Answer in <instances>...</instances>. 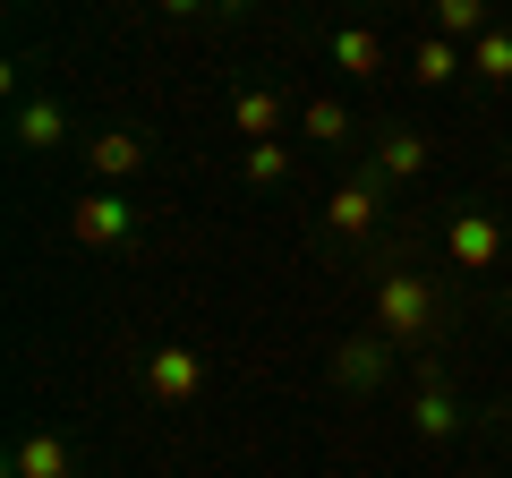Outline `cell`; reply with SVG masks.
I'll return each instance as SVG.
<instances>
[{
    "label": "cell",
    "mask_w": 512,
    "mask_h": 478,
    "mask_svg": "<svg viewBox=\"0 0 512 478\" xmlns=\"http://www.w3.org/2000/svg\"><path fill=\"white\" fill-rule=\"evenodd\" d=\"M325 222H333L342 239L376 231V188H333V197H325Z\"/></svg>",
    "instance_id": "5b68a950"
},
{
    "label": "cell",
    "mask_w": 512,
    "mask_h": 478,
    "mask_svg": "<svg viewBox=\"0 0 512 478\" xmlns=\"http://www.w3.org/2000/svg\"><path fill=\"white\" fill-rule=\"evenodd\" d=\"M137 163H146V137H128V129L94 137V171H103V180H128Z\"/></svg>",
    "instance_id": "9c48e42d"
},
{
    "label": "cell",
    "mask_w": 512,
    "mask_h": 478,
    "mask_svg": "<svg viewBox=\"0 0 512 478\" xmlns=\"http://www.w3.org/2000/svg\"><path fill=\"white\" fill-rule=\"evenodd\" d=\"M299 129H308V137H325V146H333V137L350 129V111H342V103H308V111H299Z\"/></svg>",
    "instance_id": "ac0fdd59"
},
{
    "label": "cell",
    "mask_w": 512,
    "mask_h": 478,
    "mask_svg": "<svg viewBox=\"0 0 512 478\" xmlns=\"http://www.w3.org/2000/svg\"><path fill=\"white\" fill-rule=\"evenodd\" d=\"M69 231L86 239V248H120V239L137 231V214H128V197L94 188V197H77V205H69Z\"/></svg>",
    "instance_id": "7a4b0ae2"
},
{
    "label": "cell",
    "mask_w": 512,
    "mask_h": 478,
    "mask_svg": "<svg viewBox=\"0 0 512 478\" xmlns=\"http://www.w3.org/2000/svg\"><path fill=\"white\" fill-rule=\"evenodd\" d=\"M504 171H512V154H504Z\"/></svg>",
    "instance_id": "44dd1931"
},
{
    "label": "cell",
    "mask_w": 512,
    "mask_h": 478,
    "mask_svg": "<svg viewBox=\"0 0 512 478\" xmlns=\"http://www.w3.org/2000/svg\"><path fill=\"white\" fill-rule=\"evenodd\" d=\"M410 77H419V86H444V77H461V52L444 35H427L419 52H410Z\"/></svg>",
    "instance_id": "4fadbf2b"
},
{
    "label": "cell",
    "mask_w": 512,
    "mask_h": 478,
    "mask_svg": "<svg viewBox=\"0 0 512 478\" xmlns=\"http://www.w3.org/2000/svg\"><path fill=\"white\" fill-rule=\"evenodd\" d=\"M9 470H18V478H69V444H60V436H26Z\"/></svg>",
    "instance_id": "ba28073f"
},
{
    "label": "cell",
    "mask_w": 512,
    "mask_h": 478,
    "mask_svg": "<svg viewBox=\"0 0 512 478\" xmlns=\"http://www.w3.org/2000/svg\"><path fill=\"white\" fill-rule=\"evenodd\" d=\"M222 9H248V0H222Z\"/></svg>",
    "instance_id": "ffe728a7"
},
{
    "label": "cell",
    "mask_w": 512,
    "mask_h": 478,
    "mask_svg": "<svg viewBox=\"0 0 512 478\" xmlns=\"http://www.w3.org/2000/svg\"><path fill=\"white\" fill-rule=\"evenodd\" d=\"M333 60H342L350 77H376L384 69V43L367 35V26H350V35H333Z\"/></svg>",
    "instance_id": "7c38bea8"
},
{
    "label": "cell",
    "mask_w": 512,
    "mask_h": 478,
    "mask_svg": "<svg viewBox=\"0 0 512 478\" xmlns=\"http://www.w3.org/2000/svg\"><path fill=\"white\" fill-rule=\"evenodd\" d=\"M376 171H384V180H419V171H427V137L393 129V137L376 146Z\"/></svg>",
    "instance_id": "8992f818"
},
{
    "label": "cell",
    "mask_w": 512,
    "mask_h": 478,
    "mask_svg": "<svg viewBox=\"0 0 512 478\" xmlns=\"http://www.w3.org/2000/svg\"><path fill=\"white\" fill-rule=\"evenodd\" d=\"M384 350H393V342H342V376H350V385H376Z\"/></svg>",
    "instance_id": "e0dca14e"
},
{
    "label": "cell",
    "mask_w": 512,
    "mask_h": 478,
    "mask_svg": "<svg viewBox=\"0 0 512 478\" xmlns=\"http://www.w3.org/2000/svg\"><path fill=\"white\" fill-rule=\"evenodd\" d=\"M470 69L487 77V86H504V77H512V35H478L470 43Z\"/></svg>",
    "instance_id": "9a60e30c"
},
{
    "label": "cell",
    "mask_w": 512,
    "mask_h": 478,
    "mask_svg": "<svg viewBox=\"0 0 512 478\" xmlns=\"http://www.w3.org/2000/svg\"><path fill=\"white\" fill-rule=\"evenodd\" d=\"M410 427H419V436H461V402H453V393H444V385H427L419 393V410H410Z\"/></svg>",
    "instance_id": "52a82bcc"
},
{
    "label": "cell",
    "mask_w": 512,
    "mask_h": 478,
    "mask_svg": "<svg viewBox=\"0 0 512 478\" xmlns=\"http://www.w3.org/2000/svg\"><path fill=\"white\" fill-rule=\"evenodd\" d=\"M197 385H205V359H197L188 342H163V350L146 359V393H154V402H188Z\"/></svg>",
    "instance_id": "3957f363"
},
{
    "label": "cell",
    "mask_w": 512,
    "mask_h": 478,
    "mask_svg": "<svg viewBox=\"0 0 512 478\" xmlns=\"http://www.w3.org/2000/svg\"><path fill=\"white\" fill-rule=\"evenodd\" d=\"M436 35H487V0H436Z\"/></svg>",
    "instance_id": "5bb4252c"
},
{
    "label": "cell",
    "mask_w": 512,
    "mask_h": 478,
    "mask_svg": "<svg viewBox=\"0 0 512 478\" xmlns=\"http://www.w3.org/2000/svg\"><path fill=\"white\" fill-rule=\"evenodd\" d=\"M376 316H384V342L393 350H419L427 333H436V291H427V274H384Z\"/></svg>",
    "instance_id": "6da1fadb"
},
{
    "label": "cell",
    "mask_w": 512,
    "mask_h": 478,
    "mask_svg": "<svg viewBox=\"0 0 512 478\" xmlns=\"http://www.w3.org/2000/svg\"><path fill=\"white\" fill-rule=\"evenodd\" d=\"M154 9H163V18H197L205 0H154Z\"/></svg>",
    "instance_id": "d6986e66"
},
{
    "label": "cell",
    "mask_w": 512,
    "mask_h": 478,
    "mask_svg": "<svg viewBox=\"0 0 512 478\" xmlns=\"http://www.w3.org/2000/svg\"><path fill=\"white\" fill-rule=\"evenodd\" d=\"M444 248H453V265H461V274H487V265L504 257V231H495V214H453Z\"/></svg>",
    "instance_id": "277c9868"
},
{
    "label": "cell",
    "mask_w": 512,
    "mask_h": 478,
    "mask_svg": "<svg viewBox=\"0 0 512 478\" xmlns=\"http://www.w3.org/2000/svg\"><path fill=\"white\" fill-rule=\"evenodd\" d=\"M231 120H239V137H248V146H265V137L282 129V103H274V94H239Z\"/></svg>",
    "instance_id": "30bf717a"
},
{
    "label": "cell",
    "mask_w": 512,
    "mask_h": 478,
    "mask_svg": "<svg viewBox=\"0 0 512 478\" xmlns=\"http://www.w3.org/2000/svg\"><path fill=\"white\" fill-rule=\"evenodd\" d=\"M9 478H18V470H9Z\"/></svg>",
    "instance_id": "7402d4cb"
},
{
    "label": "cell",
    "mask_w": 512,
    "mask_h": 478,
    "mask_svg": "<svg viewBox=\"0 0 512 478\" xmlns=\"http://www.w3.org/2000/svg\"><path fill=\"white\" fill-rule=\"evenodd\" d=\"M248 180H256V188L291 180V146H282V137H265V146H248Z\"/></svg>",
    "instance_id": "2e32d148"
},
{
    "label": "cell",
    "mask_w": 512,
    "mask_h": 478,
    "mask_svg": "<svg viewBox=\"0 0 512 478\" xmlns=\"http://www.w3.org/2000/svg\"><path fill=\"white\" fill-rule=\"evenodd\" d=\"M60 137H69L60 103H26V111H18V146H35V154H43V146H60Z\"/></svg>",
    "instance_id": "8fae6325"
}]
</instances>
